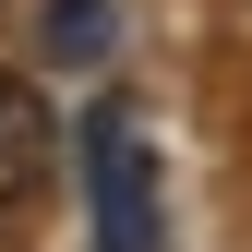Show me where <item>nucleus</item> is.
I'll list each match as a JSON object with an SVG mask.
<instances>
[{"label": "nucleus", "instance_id": "obj_1", "mask_svg": "<svg viewBox=\"0 0 252 252\" xmlns=\"http://www.w3.org/2000/svg\"><path fill=\"white\" fill-rule=\"evenodd\" d=\"M48 168H60V120H48V96H36L24 72H0V216L36 204Z\"/></svg>", "mask_w": 252, "mask_h": 252}, {"label": "nucleus", "instance_id": "obj_2", "mask_svg": "<svg viewBox=\"0 0 252 252\" xmlns=\"http://www.w3.org/2000/svg\"><path fill=\"white\" fill-rule=\"evenodd\" d=\"M84 156H96V228H108V252H144V144H132V120L96 108L84 120Z\"/></svg>", "mask_w": 252, "mask_h": 252}, {"label": "nucleus", "instance_id": "obj_3", "mask_svg": "<svg viewBox=\"0 0 252 252\" xmlns=\"http://www.w3.org/2000/svg\"><path fill=\"white\" fill-rule=\"evenodd\" d=\"M48 60H108V12L96 0H60L48 12Z\"/></svg>", "mask_w": 252, "mask_h": 252}]
</instances>
